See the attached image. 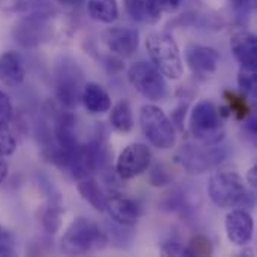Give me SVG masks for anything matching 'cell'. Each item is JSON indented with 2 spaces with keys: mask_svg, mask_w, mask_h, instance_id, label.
I'll list each match as a JSON object with an SVG mask.
<instances>
[{
  "mask_svg": "<svg viewBox=\"0 0 257 257\" xmlns=\"http://www.w3.org/2000/svg\"><path fill=\"white\" fill-rule=\"evenodd\" d=\"M254 0H232V5L236 11L239 12H247L253 6Z\"/></svg>",
  "mask_w": 257,
  "mask_h": 257,
  "instance_id": "31",
  "label": "cell"
},
{
  "mask_svg": "<svg viewBox=\"0 0 257 257\" xmlns=\"http://www.w3.org/2000/svg\"><path fill=\"white\" fill-rule=\"evenodd\" d=\"M190 130L200 143L203 145H220L224 139V116L220 107L209 101H199L191 110Z\"/></svg>",
  "mask_w": 257,
  "mask_h": 257,
  "instance_id": "4",
  "label": "cell"
},
{
  "mask_svg": "<svg viewBox=\"0 0 257 257\" xmlns=\"http://www.w3.org/2000/svg\"><path fill=\"white\" fill-rule=\"evenodd\" d=\"M12 114H14L12 102L9 96L3 90H0V126L8 125L12 119Z\"/></svg>",
  "mask_w": 257,
  "mask_h": 257,
  "instance_id": "29",
  "label": "cell"
},
{
  "mask_svg": "<svg viewBox=\"0 0 257 257\" xmlns=\"http://www.w3.org/2000/svg\"><path fill=\"white\" fill-rule=\"evenodd\" d=\"M83 152H84V160H86V166L89 172L107 169L113 157V152L110 151L105 134L99 131L87 142V145L83 146Z\"/></svg>",
  "mask_w": 257,
  "mask_h": 257,
  "instance_id": "15",
  "label": "cell"
},
{
  "mask_svg": "<svg viewBox=\"0 0 257 257\" xmlns=\"http://www.w3.org/2000/svg\"><path fill=\"white\" fill-rule=\"evenodd\" d=\"M227 152L224 148L218 145H196V143H185L178 155V163L193 175H202L212 169H217L226 158Z\"/></svg>",
  "mask_w": 257,
  "mask_h": 257,
  "instance_id": "6",
  "label": "cell"
},
{
  "mask_svg": "<svg viewBox=\"0 0 257 257\" xmlns=\"http://www.w3.org/2000/svg\"><path fill=\"white\" fill-rule=\"evenodd\" d=\"M26 77V60L14 50L5 51L0 56V80L8 86H18Z\"/></svg>",
  "mask_w": 257,
  "mask_h": 257,
  "instance_id": "16",
  "label": "cell"
},
{
  "mask_svg": "<svg viewBox=\"0 0 257 257\" xmlns=\"http://www.w3.org/2000/svg\"><path fill=\"white\" fill-rule=\"evenodd\" d=\"M83 86V74L77 63H60L56 77V95L65 107H77L81 101Z\"/></svg>",
  "mask_w": 257,
  "mask_h": 257,
  "instance_id": "8",
  "label": "cell"
},
{
  "mask_svg": "<svg viewBox=\"0 0 257 257\" xmlns=\"http://www.w3.org/2000/svg\"><path fill=\"white\" fill-rule=\"evenodd\" d=\"M185 60L194 74L200 77H209L218 69L220 54L212 47L190 44L185 50Z\"/></svg>",
  "mask_w": 257,
  "mask_h": 257,
  "instance_id": "11",
  "label": "cell"
},
{
  "mask_svg": "<svg viewBox=\"0 0 257 257\" xmlns=\"http://www.w3.org/2000/svg\"><path fill=\"white\" fill-rule=\"evenodd\" d=\"M56 140L60 146V149L71 151L78 146L77 134H75V119L71 113L60 114L56 122Z\"/></svg>",
  "mask_w": 257,
  "mask_h": 257,
  "instance_id": "18",
  "label": "cell"
},
{
  "mask_svg": "<svg viewBox=\"0 0 257 257\" xmlns=\"http://www.w3.org/2000/svg\"><path fill=\"white\" fill-rule=\"evenodd\" d=\"M226 233L232 244L247 245L253 238L254 223L245 209H233L226 215Z\"/></svg>",
  "mask_w": 257,
  "mask_h": 257,
  "instance_id": "13",
  "label": "cell"
},
{
  "mask_svg": "<svg viewBox=\"0 0 257 257\" xmlns=\"http://www.w3.org/2000/svg\"><path fill=\"white\" fill-rule=\"evenodd\" d=\"M110 123L111 128L117 133H130L134 126V117H133V108L128 99H120L117 104L113 105L111 114H110Z\"/></svg>",
  "mask_w": 257,
  "mask_h": 257,
  "instance_id": "22",
  "label": "cell"
},
{
  "mask_svg": "<svg viewBox=\"0 0 257 257\" xmlns=\"http://www.w3.org/2000/svg\"><path fill=\"white\" fill-rule=\"evenodd\" d=\"M90 18L102 24H111L119 17V5L116 0H87Z\"/></svg>",
  "mask_w": 257,
  "mask_h": 257,
  "instance_id": "21",
  "label": "cell"
},
{
  "mask_svg": "<svg viewBox=\"0 0 257 257\" xmlns=\"http://www.w3.org/2000/svg\"><path fill=\"white\" fill-rule=\"evenodd\" d=\"M140 126L145 137L158 149H172L176 145V130L169 116L155 104H146L140 110Z\"/></svg>",
  "mask_w": 257,
  "mask_h": 257,
  "instance_id": "5",
  "label": "cell"
},
{
  "mask_svg": "<svg viewBox=\"0 0 257 257\" xmlns=\"http://www.w3.org/2000/svg\"><path fill=\"white\" fill-rule=\"evenodd\" d=\"M60 244L65 254L83 256L93 248H99L107 244V235L93 220L87 217H77L66 229Z\"/></svg>",
  "mask_w": 257,
  "mask_h": 257,
  "instance_id": "3",
  "label": "cell"
},
{
  "mask_svg": "<svg viewBox=\"0 0 257 257\" xmlns=\"http://www.w3.org/2000/svg\"><path fill=\"white\" fill-rule=\"evenodd\" d=\"M15 254V238L14 235L0 224V257Z\"/></svg>",
  "mask_w": 257,
  "mask_h": 257,
  "instance_id": "27",
  "label": "cell"
},
{
  "mask_svg": "<svg viewBox=\"0 0 257 257\" xmlns=\"http://www.w3.org/2000/svg\"><path fill=\"white\" fill-rule=\"evenodd\" d=\"M8 173H9V166L8 163L5 161V157L0 155V184H3L8 178Z\"/></svg>",
  "mask_w": 257,
  "mask_h": 257,
  "instance_id": "32",
  "label": "cell"
},
{
  "mask_svg": "<svg viewBox=\"0 0 257 257\" xmlns=\"http://www.w3.org/2000/svg\"><path fill=\"white\" fill-rule=\"evenodd\" d=\"M230 48L241 65V69L256 71L257 68V38L248 30L236 32L230 39Z\"/></svg>",
  "mask_w": 257,
  "mask_h": 257,
  "instance_id": "12",
  "label": "cell"
},
{
  "mask_svg": "<svg viewBox=\"0 0 257 257\" xmlns=\"http://www.w3.org/2000/svg\"><path fill=\"white\" fill-rule=\"evenodd\" d=\"M224 95H226L227 102H229L227 108H229L230 114L233 113L238 119H245L248 111H250V108H248L247 101L244 99V96H239V95H236V93H233L230 90H226Z\"/></svg>",
  "mask_w": 257,
  "mask_h": 257,
  "instance_id": "25",
  "label": "cell"
},
{
  "mask_svg": "<svg viewBox=\"0 0 257 257\" xmlns=\"http://www.w3.org/2000/svg\"><path fill=\"white\" fill-rule=\"evenodd\" d=\"M154 5L157 6V9L163 14V12H175L179 9V6L182 5L184 0H152Z\"/></svg>",
  "mask_w": 257,
  "mask_h": 257,
  "instance_id": "30",
  "label": "cell"
},
{
  "mask_svg": "<svg viewBox=\"0 0 257 257\" xmlns=\"http://www.w3.org/2000/svg\"><path fill=\"white\" fill-rule=\"evenodd\" d=\"M208 193L218 208H251L254 196L248 191L244 179L236 172H218L208 184Z\"/></svg>",
  "mask_w": 257,
  "mask_h": 257,
  "instance_id": "1",
  "label": "cell"
},
{
  "mask_svg": "<svg viewBox=\"0 0 257 257\" xmlns=\"http://www.w3.org/2000/svg\"><path fill=\"white\" fill-rule=\"evenodd\" d=\"M60 5H65V6H80L81 3H84L86 0H57Z\"/></svg>",
  "mask_w": 257,
  "mask_h": 257,
  "instance_id": "34",
  "label": "cell"
},
{
  "mask_svg": "<svg viewBox=\"0 0 257 257\" xmlns=\"http://www.w3.org/2000/svg\"><path fill=\"white\" fill-rule=\"evenodd\" d=\"M111 220L117 223L119 226L131 227L136 226L140 217V206L139 203L126 196L122 194H113L107 196V209Z\"/></svg>",
  "mask_w": 257,
  "mask_h": 257,
  "instance_id": "14",
  "label": "cell"
},
{
  "mask_svg": "<svg viewBox=\"0 0 257 257\" xmlns=\"http://www.w3.org/2000/svg\"><path fill=\"white\" fill-rule=\"evenodd\" d=\"M146 50L152 63L164 77L170 80H179L182 77L184 62L179 47L172 35L164 32H155L148 35Z\"/></svg>",
  "mask_w": 257,
  "mask_h": 257,
  "instance_id": "2",
  "label": "cell"
},
{
  "mask_svg": "<svg viewBox=\"0 0 257 257\" xmlns=\"http://www.w3.org/2000/svg\"><path fill=\"white\" fill-rule=\"evenodd\" d=\"M128 15L134 21L157 23L161 18V12L157 9L152 0H123Z\"/></svg>",
  "mask_w": 257,
  "mask_h": 257,
  "instance_id": "19",
  "label": "cell"
},
{
  "mask_svg": "<svg viewBox=\"0 0 257 257\" xmlns=\"http://www.w3.org/2000/svg\"><path fill=\"white\" fill-rule=\"evenodd\" d=\"M102 41L113 54L119 57H131L139 48L140 36L133 27L116 26L108 27L102 33Z\"/></svg>",
  "mask_w": 257,
  "mask_h": 257,
  "instance_id": "10",
  "label": "cell"
},
{
  "mask_svg": "<svg viewBox=\"0 0 257 257\" xmlns=\"http://www.w3.org/2000/svg\"><path fill=\"white\" fill-rule=\"evenodd\" d=\"M0 2H5V0H0Z\"/></svg>",
  "mask_w": 257,
  "mask_h": 257,
  "instance_id": "35",
  "label": "cell"
},
{
  "mask_svg": "<svg viewBox=\"0 0 257 257\" xmlns=\"http://www.w3.org/2000/svg\"><path fill=\"white\" fill-rule=\"evenodd\" d=\"M238 84L241 90H244L248 95L256 93V71H245L241 69L238 75Z\"/></svg>",
  "mask_w": 257,
  "mask_h": 257,
  "instance_id": "28",
  "label": "cell"
},
{
  "mask_svg": "<svg viewBox=\"0 0 257 257\" xmlns=\"http://www.w3.org/2000/svg\"><path fill=\"white\" fill-rule=\"evenodd\" d=\"M247 182H248V185L254 190L257 185V166H253L250 170H248V173H247Z\"/></svg>",
  "mask_w": 257,
  "mask_h": 257,
  "instance_id": "33",
  "label": "cell"
},
{
  "mask_svg": "<svg viewBox=\"0 0 257 257\" xmlns=\"http://www.w3.org/2000/svg\"><path fill=\"white\" fill-rule=\"evenodd\" d=\"M214 251L212 242L209 241V238L203 236V235H197L194 238L190 239V242L187 244V247L182 250V254L185 256H211Z\"/></svg>",
  "mask_w": 257,
  "mask_h": 257,
  "instance_id": "24",
  "label": "cell"
},
{
  "mask_svg": "<svg viewBox=\"0 0 257 257\" xmlns=\"http://www.w3.org/2000/svg\"><path fill=\"white\" fill-rule=\"evenodd\" d=\"M128 80L133 87L151 101H163L169 95L166 77L152 62L139 60L128 69Z\"/></svg>",
  "mask_w": 257,
  "mask_h": 257,
  "instance_id": "7",
  "label": "cell"
},
{
  "mask_svg": "<svg viewBox=\"0 0 257 257\" xmlns=\"http://www.w3.org/2000/svg\"><path fill=\"white\" fill-rule=\"evenodd\" d=\"M81 102L92 114H102L111 108V96L101 84L95 81H89L83 86Z\"/></svg>",
  "mask_w": 257,
  "mask_h": 257,
  "instance_id": "17",
  "label": "cell"
},
{
  "mask_svg": "<svg viewBox=\"0 0 257 257\" xmlns=\"http://www.w3.org/2000/svg\"><path fill=\"white\" fill-rule=\"evenodd\" d=\"M62 215H63V208L60 205L59 199H51L47 206L41 211V223L42 227L47 233H56L60 229L62 224Z\"/></svg>",
  "mask_w": 257,
  "mask_h": 257,
  "instance_id": "23",
  "label": "cell"
},
{
  "mask_svg": "<svg viewBox=\"0 0 257 257\" xmlns=\"http://www.w3.org/2000/svg\"><path fill=\"white\" fill-rule=\"evenodd\" d=\"M80 196L96 211L104 212L107 209V194L102 191L99 184L93 179H80L77 184Z\"/></svg>",
  "mask_w": 257,
  "mask_h": 257,
  "instance_id": "20",
  "label": "cell"
},
{
  "mask_svg": "<svg viewBox=\"0 0 257 257\" xmlns=\"http://www.w3.org/2000/svg\"><path fill=\"white\" fill-rule=\"evenodd\" d=\"M152 163V152L143 143H133L126 146L117 161H116V172L122 179H133L145 173Z\"/></svg>",
  "mask_w": 257,
  "mask_h": 257,
  "instance_id": "9",
  "label": "cell"
},
{
  "mask_svg": "<svg viewBox=\"0 0 257 257\" xmlns=\"http://www.w3.org/2000/svg\"><path fill=\"white\" fill-rule=\"evenodd\" d=\"M17 149V140L14 134L8 130V125L0 126V155L9 157Z\"/></svg>",
  "mask_w": 257,
  "mask_h": 257,
  "instance_id": "26",
  "label": "cell"
}]
</instances>
